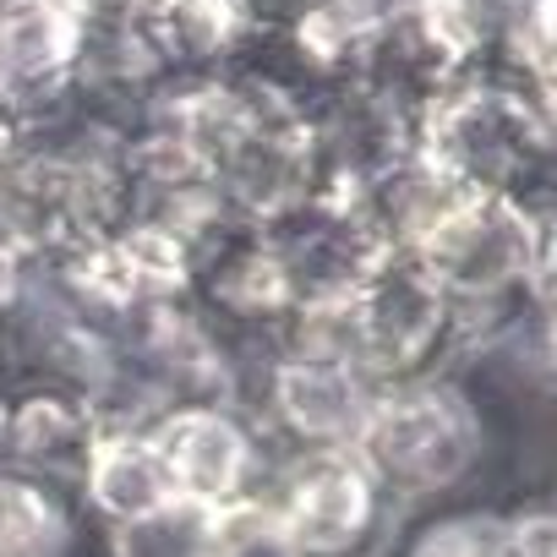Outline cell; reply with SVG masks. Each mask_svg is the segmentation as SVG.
I'll use <instances>...</instances> for the list:
<instances>
[{
  "label": "cell",
  "instance_id": "obj_1",
  "mask_svg": "<svg viewBox=\"0 0 557 557\" xmlns=\"http://www.w3.org/2000/svg\"><path fill=\"white\" fill-rule=\"evenodd\" d=\"M486 448L492 432L481 399L459 383V372H432L383 383L350 454L394 503V513H410L465 492L486 465Z\"/></svg>",
  "mask_w": 557,
  "mask_h": 557
},
{
  "label": "cell",
  "instance_id": "obj_2",
  "mask_svg": "<svg viewBox=\"0 0 557 557\" xmlns=\"http://www.w3.org/2000/svg\"><path fill=\"white\" fill-rule=\"evenodd\" d=\"M416 148H426L481 197L552 208V104L459 77L416 121Z\"/></svg>",
  "mask_w": 557,
  "mask_h": 557
},
{
  "label": "cell",
  "instance_id": "obj_3",
  "mask_svg": "<svg viewBox=\"0 0 557 557\" xmlns=\"http://www.w3.org/2000/svg\"><path fill=\"white\" fill-rule=\"evenodd\" d=\"M246 503H262L301 557H377L399 519L350 448L296 454L262 432Z\"/></svg>",
  "mask_w": 557,
  "mask_h": 557
},
{
  "label": "cell",
  "instance_id": "obj_4",
  "mask_svg": "<svg viewBox=\"0 0 557 557\" xmlns=\"http://www.w3.org/2000/svg\"><path fill=\"white\" fill-rule=\"evenodd\" d=\"M475 61V0H394L350 50L345 77L405 115H426Z\"/></svg>",
  "mask_w": 557,
  "mask_h": 557
},
{
  "label": "cell",
  "instance_id": "obj_5",
  "mask_svg": "<svg viewBox=\"0 0 557 557\" xmlns=\"http://www.w3.org/2000/svg\"><path fill=\"white\" fill-rule=\"evenodd\" d=\"M356 323H361V372L377 388L454 372V361L465 356L454 307L416 251H383V262L356 290Z\"/></svg>",
  "mask_w": 557,
  "mask_h": 557
},
{
  "label": "cell",
  "instance_id": "obj_6",
  "mask_svg": "<svg viewBox=\"0 0 557 557\" xmlns=\"http://www.w3.org/2000/svg\"><path fill=\"white\" fill-rule=\"evenodd\" d=\"M257 230L268 251L278 257V268H285L296 301L356 296L388 251L377 230L367 224V213L356 208V197H334V191H312L290 202L285 213L262 219Z\"/></svg>",
  "mask_w": 557,
  "mask_h": 557
},
{
  "label": "cell",
  "instance_id": "obj_7",
  "mask_svg": "<svg viewBox=\"0 0 557 557\" xmlns=\"http://www.w3.org/2000/svg\"><path fill=\"white\" fill-rule=\"evenodd\" d=\"M307 148H312L318 191L361 197L383 170H394L416 148V115L361 88L356 77H339L307 115Z\"/></svg>",
  "mask_w": 557,
  "mask_h": 557
},
{
  "label": "cell",
  "instance_id": "obj_8",
  "mask_svg": "<svg viewBox=\"0 0 557 557\" xmlns=\"http://www.w3.org/2000/svg\"><path fill=\"white\" fill-rule=\"evenodd\" d=\"M377 383L350 367V361H301L285 356L268 377L262 416L251 432L285 443L296 454H329V448H356L361 421L372 410Z\"/></svg>",
  "mask_w": 557,
  "mask_h": 557
},
{
  "label": "cell",
  "instance_id": "obj_9",
  "mask_svg": "<svg viewBox=\"0 0 557 557\" xmlns=\"http://www.w3.org/2000/svg\"><path fill=\"white\" fill-rule=\"evenodd\" d=\"M186 301L213 334H273L296 307V290L278 257L268 251L262 230L235 219L191 257Z\"/></svg>",
  "mask_w": 557,
  "mask_h": 557
},
{
  "label": "cell",
  "instance_id": "obj_10",
  "mask_svg": "<svg viewBox=\"0 0 557 557\" xmlns=\"http://www.w3.org/2000/svg\"><path fill=\"white\" fill-rule=\"evenodd\" d=\"M170 492L181 503L202 508H230L251 497L257 481V432L230 410V405H170L148 426Z\"/></svg>",
  "mask_w": 557,
  "mask_h": 557
},
{
  "label": "cell",
  "instance_id": "obj_11",
  "mask_svg": "<svg viewBox=\"0 0 557 557\" xmlns=\"http://www.w3.org/2000/svg\"><path fill=\"white\" fill-rule=\"evenodd\" d=\"M83 17V0H0V104L17 121L66 88Z\"/></svg>",
  "mask_w": 557,
  "mask_h": 557
},
{
  "label": "cell",
  "instance_id": "obj_12",
  "mask_svg": "<svg viewBox=\"0 0 557 557\" xmlns=\"http://www.w3.org/2000/svg\"><path fill=\"white\" fill-rule=\"evenodd\" d=\"M99 443V421L83 394L66 388H7L0 394V465L77 492V475Z\"/></svg>",
  "mask_w": 557,
  "mask_h": 557
},
{
  "label": "cell",
  "instance_id": "obj_13",
  "mask_svg": "<svg viewBox=\"0 0 557 557\" xmlns=\"http://www.w3.org/2000/svg\"><path fill=\"white\" fill-rule=\"evenodd\" d=\"M470 197L475 191L454 170H443L426 148H410L394 170H383L356 197V208L367 213V224L377 230V240L388 251H421Z\"/></svg>",
  "mask_w": 557,
  "mask_h": 557
},
{
  "label": "cell",
  "instance_id": "obj_14",
  "mask_svg": "<svg viewBox=\"0 0 557 557\" xmlns=\"http://www.w3.org/2000/svg\"><path fill=\"white\" fill-rule=\"evenodd\" d=\"M77 497L104 530H115V524H132V519L164 508L175 492H170L164 459L148 432H99V443L77 475Z\"/></svg>",
  "mask_w": 557,
  "mask_h": 557
},
{
  "label": "cell",
  "instance_id": "obj_15",
  "mask_svg": "<svg viewBox=\"0 0 557 557\" xmlns=\"http://www.w3.org/2000/svg\"><path fill=\"white\" fill-rule=\"evenodd\" d=\"M143 23L170 77H213L240 45V34L251 28L240 0H153Z\"/></svg>",
  "mask_w": 557,
  "mask_h": 557
},
{
  "label": "cell",
  "instance_id": "obj_16",
  "mask_svg": "<svg viewBox=\"0 0 557 557\" xmlns=\"http://www.w3.org/2000/svg\"><path fill=\"white\" fill-rule=\"evenodd\" d=\"M77 492L0 465V557H66L77 541Z\"/></svg>",
  "mask_w": 557,
  "mask_h": 557
},
{
  "label": "cell",
  "instance_id": "obj_17",
  "mask_svg": "<svg viewBox=\"0 0 557 557\" xmlns=\"http://www.w3.org/2000/svg\"><path fill=\"white\" fill-rule=\"evenodd\" d=\"M213 513L219 508L170 497L164 508H153L132 524H115L110 530V557H208Z\"/></svg>",
  "mask_w": 557,
  "mask_h": 557
},
{
  "label": "cell",
  "instance_id": "obj_18",
  "mask_svg": "<svg viewBox=\"0 0 557 557\" xmlns=\"http://www.w3.org/2000/svg\"><path fill=\"white\" fill-rule=\"evenodd\" d=\"M475 557H557L552 503L530 497L513 508H475Z\"/></svg>",
  "mask_w": 557,
  "mask_h": 557
},
{
  "label": "cell",
  "instance_id": "obj_19",
  "mask_svg": "<svg viewBox=\"0 0 557 557\" xmlns=\"http://www.w3.org/2000/svg\"><path fill=\"white\" fill-rule=\"evenodd\" d=\"M208 557H301L290 535L278 530V519L262 503H230L213 513V541Z\"/></svg>",
  "mask_w": 557,
  "mask_h": 557
},
{
  "label": "cell",
  "instance_id": "obj_20",
  "mask_svg": "<svg viewBox=\"0 0 557 557\" xmlns=\"http://www.w3.org/2000/svg\"><path fill=\"white\" fill-rule=\"evenodd\" d=\"M377 557H475V508L432 513L410 535H388Z\"/></svg>",
  "mask_w": 557,
  "mask_h": 557
},
{
  "label": "cell",
  "instance_id": "obj_21",
  "mask_svg": "<svg viewBox=\"0 0 557 557\" xmlns=\"http://www.w3.org/2000/svg\"><path fill=\"white\" fill-rule=\"evenodd\" d=\"M12 153H17V115L0 104V164H7Z\"/></svg>",
  "mask_w": 557,
  "mask_h": 557
}]
</instances>
